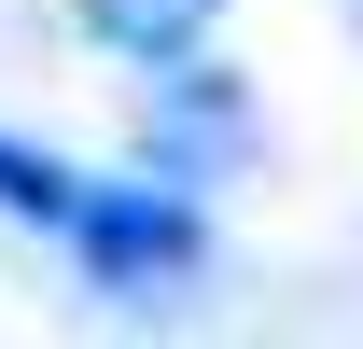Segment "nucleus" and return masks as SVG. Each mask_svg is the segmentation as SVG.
I'll return each mask as SVG.
<instances>
[{"label":"nucleus","mask_w":363,"mask_h":349,"mask_svg":"<svg viewBox=\"0 0 363 349\" xmlns=\"http://www.w3.org/2000/svg\"><path fill=\"white\" fill-rule=\"evenodd\" d=\"M70 265H84L98 294H182L196 265H210V223H196V182H84L70 196Z\"/></svg>","instance_id":"f257e3e1"},{"label":"nucleus","mask_w":363,"mask_h":349,"mask_svg":"<svg viewBox=\"0 0 363 349\" xmlns=\"http://www.w3.org/2000/svg\"><path fill=\"white\" fill-rule=\"evenodd\" d=\"M140 140H154V168H168V182H196L210 154L252 140V112H238V84L210 70V56H168V70H154V126H140Z\"/></svg>","instance_id":"f03ea898"},{"label":"nucleus","mask_w":363,"mask_h":349,"mask_svg":"<svg viewBox=\"0 0 363 349\" xmlns=\"http://www.w3.org/2000/svg\"><path fill=\"white\" fill-rule=\"evenodd\" d=\"M224 0H84V43L126 56V70H168V56H210Z\"/></svg>","instance_id":"7ed1b4c3"},{"label":"nucleus","mask_w":363,"mask_h":349,"mask_svg":"<svg viewBox=\"0 0 363 349\" xmlns=\"http://www.w3.org/2000/svg\"><path fill=\"white\" fill-rule=\"evenodd\" d=\"M70 196H84V168H56V154H28V140H0V223H70Z\"/></svg>","instance_id":"20e7f679"}]
</instances>
